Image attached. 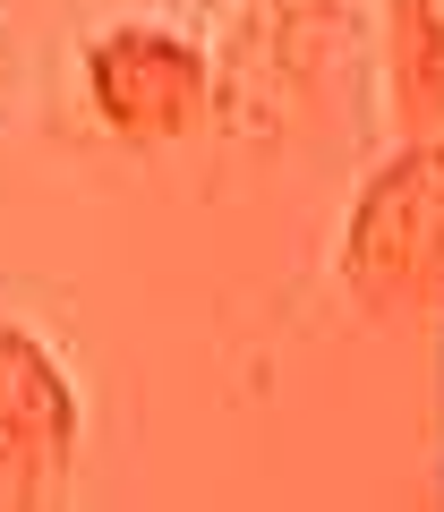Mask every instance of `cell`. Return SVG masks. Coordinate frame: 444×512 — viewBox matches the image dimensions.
I'll list each match as a JSON object with an SVG mask.
<instances>
[{
	"label": "cell",
	"instance_id": "1",
	"mask_svg": "<svg viewBox=\"0 0 444 512\" xmlns=\"http://www.w3.org/2000/svg\"><path fill=\"white\" fill-rule=\"evenodd\" d=\"M333 256H342V291L385 325L419 316L444 291V128H419L368 171Z\"/></svg>",
	"mask_w": 444,
	"mask_h": 512
},
{
	"label": "cell",
	"instance_id": "2",
	"mask_svg": "<svg viewBox=\"0 0 444 512\" xmlns=\"http://www.w3.org/2000/svg\"><path fill=\"white\" fill-rule=\"evenodd\" d=\"M86 103L103 120V137L154 154L197 137L205 111H214V60H205L197 35L154 18H120L86 43Z\"/></svg>",
	"mask_w": 444,
	"mask_h": 512
},
{
	"label": "cell",
	"instance_id": "3",
	"mask_svg": "<svg viewBox=\"0 0 444 512\" xmlns=\"http://www.w3.org/2000/svg\"><path fill=\"white\" fill-rule=\"evenodd\" d=\"M77 436H86L77 376L52 359L43 333L0 325V470L18 478L26 504H52V495L69 487Z\"/></svg>",
	"mask_w": 444,
	"mask_h": 512
},
{
	"label": "cell",
	"instance_id": "4",
	"mask_svg": "<svg viewBox=\"0 0 444 512\" xmlns=\"http://www.w3.org/2000/svg\"><path fill=\"white\" fill-rule=\"evenodd\" d=\"M385 86L410 137L444 128V0H385Z\"/></svg>",
	"mask_w": 444,
	"mask_h": 512
},
{
	"label": "cell",
	"instance_id": "5",
	"mask_svg": "<svg viewBox=\"0 0 444 512\" xmlns=\"http://www.w3.org/2000/svg\"><path fill=\"white\" fill-rule=\"evenodd\" d=\"M0 512H26V495H18V478L0 470Z\"/></svg>",
	"mask_w": 444,
	"mask_h": 512
}]
</instances>
